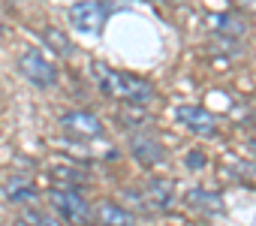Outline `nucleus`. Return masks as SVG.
<instances>
[{
  "mask_svg": "<svg viewBox=\"0 0 256 226\" xmlns=\"http://www.w3.org/2000/svg\"><path fill=\"white\" fill-rule=\"evenodd\" d=\"M90 72L100 84V90L112 100H124V102H148L154 96V84L142 76H133V72H124V70H112L106 64H90Z\"/></svg>",
  "mask_w": 256,
  "mask_h": 226,
  "instance_id": "obj_1",
  "label": "nucleus"
},
{
  "mask_svg": "<svg viewBox=\"0 0 256 226\" xmlns=\"http://www.w3.org/2000/svg\"><path fill=\"white\" fill-rule=\"evenodd\" d=\"M108 16H112V6L102 4V0H78V4L70 6V24L88 36H100Z\"/></svg>",
  "mask_w": 256,
  "mask_h": 226,
  "instance_id": "obj_2",
  "label": "nucleus"
},
{
  "mask_svg": "<svg viewBox=\"0 0 256 226\" xmlns=\"http://www.w3.org/2000/svg\"><path fill=\"white\" fill-rule=\"evenodd\" d=\"M48 205L58 211L60 220H70V223H88L90 214H94L88 199L76 187H54V190H48Z\"/></svg>",
  "mask_w": 256,
  "mask_h": 226,
  "instance_id": "obj_3",
  "label": "nucleus"
},
{
  "mask_svg": "<svg viewBox=\"0 0 256 226\" xmlns=\"http://www.w3.org/2000/svg\"><path fill=\"white\" fill-rule=\"evenodd\" d=\"M18 72L36 88H54L58 84V66L36 48H24L18 54Z\"/></svg>",
  "mask_w": 256,
  "mask_h": 226,
  "instance_id": "obj_4",
  "label": "nucleus"
},
{
  "mask_svg": "<svg viewBox=\"0 0 256 226\" xmlns=\"http://www.w3.org/2000/svg\"><path fill=\"white\" fill-rule=\"evenodd\" d=\"M175 118H178V124H181L184 130H190V133H196V136L214 139V136L220 133L217 118L211 115L208 108H202V106H178V108H175Z\"/></svg>",
  "mask_w": 256,
  "mask_h": 226,
  "instance_id": "obj_5",
  "label": "nucleus"
},
{
  "mask_svg": "<svg viewBox=\"0 0 256 226\" xmlns=\"http://www.w3.org/2000/svg\"><path fill=\"white\" fill-rule=\"evenodd\" d=\"M60 127H64V133H70L76 139H100L106 133L102 121L94 112H66V115H60Z\"/></svg>",
  "mask_w": 256,
  "mask_h": 226,
  "instance_id": "obj_6",
  "label": "nucleus"
},
{
  "mask_svg": "<svg viewBox=\"0 0 256 226\" xmlns=\"http://www.w3.org/2000/svg\"><path fill=\"white\" fill-rule=\"evenodd\" d=\"M130 151H133V157H136L142 166H157V163L166 160V148H163L154 136H145V133H142V136L136 133V136L130 139Z\"/></svg>",
  "mask_w": 256,
  "mask_h": 226,
  "instance_id": "obj_7",
  "label": "nucleus"
},
{
  "mask_svg": "<svg viewBox=\"0 0 256 226\" xmlns=\"http://www.w3.org/2000/svg\"><path fill=\"white\" fill-rule=\"evenodd\" d=\"M184 202H187V208L202 211V214H208V217H214V214H223V211H226V205H223L220 193H211V190H202V187L187 190V193H184Z\"/></svg>",
  "mask_w": 256,
  "mask_h": 226,
  "instance_id": "obj_8",
  "label": "nucleus"
},
{
  "mask_svg": "<svg viewBox=\"0 0 256 226\" xmlns=\"http://www.w3.org/2000/svg\"><path fill=\"white\" fill-rule=\"evenodd\" d=\"M90 217H96L100 223H108V226H130V223H136V217L126 208H120L118 202H100Z\"/></svg>",
  "mask_w": 256,
  "mask_h": 226,
  "instance_id": "obj_9",
  "label": "nucleus"
},
{
  "mask_svg": "<svg viewBox=\"0 0 256 226\" xmlns=\"http://www.w3.org/2000/svg\"><path fill=\"white\" fill-rule=\"evenodd\" d=\"M211 28L229 40H238L247 34V22L238 16V12H220V16H211Z\"/></svg>",
  "mask_w": 256,
  "mask_h": 226,
  "instance_id": "obj_10",
  "label": "nucleus"
},
{
  "mask_svg": "<svg viewBox=\"0 0 256 226\" xmlns=\"http://www.w3.org/2000/svg\"><path fill=\"white\" fill-rule=\"evenodd\" d=\"M172 193H175L172 181L154 178V181H148V184H145V199H148L154 208H160V211H166V208L172 205Z\"/></svg>",
  "mask_w": 256,
  "mask_h": 226,
  "instance_id": "obj_11",
  "label": "nucleus"
},
{
  "mask_svg": "<svg viewBox=\"0 0 256 226\" xmlns=\"http://www.w3.org/2000/svg\"><path fill=\"white\" fill-rule=\"evenodd\" d=\"M40 40L46 42V48L48 52H54V54H60V58H72V42L64 36V30H58V28H42L40 30Z\"/></svg>",
  "mask_w": 256,
  "mask_h": 226,
  "instance_id": "obj_12",
  "label": "nucleus"
},
{
  "mask_svg": "<svg viewBox=\"0 0 256 226\" xmlns=\"http://www.w3.org/2000/svg\"><path fill=\"white\" fill-rule=\"evenodd\" d=\"M6 199L10 202H34L36 199V187L30 184V178H12V181H6Z\"/></svg>",
  "mask_w": 256,
  "mask_h": 226,
  "instance_id": "obj_13",
  "label": "nucleus"
},
{
  "mask_svg": "<svg viewBox=\"0 0 256 226\" xmlns=\"http://www.w3.org/2000/svg\"><path fill=\"white\" fill-rule=\"evenodd\" d=\"M52 178H54L58 184H64V187H82V184H84V172L70 169V166H54V169H52Z\"/></svg>",
  "mask_w": 256,
  "mask_h": 226,
  "instance_id": "obj_14",
  "label": "nucleus"
},
{
  "mask_svg": "<svg viewBox=\"0 0 256 226\" xmlns=\"http://www.w3.org/2000/svg\"><path fill=\"white\" fill-rule=\"evenodd\" d=\"M22 220H30V223H52V217L42 214V211H22Z\"/></svg>",
  "mask_w": 256,
  "mask_h": 226,
  "instance_id": "obj_15",
  "label": "nucleus"
},
{
  "mask_svg": "<svg viewBox=\"0 0 256 226\" xmlns=\"http://www.w3.org/2000/svg\"><path fill=\"white\" fill-rule=\"evenodd\" d=\"M235 4H238L244 12H253V16H256V0H235Z\"/></svg>",
  "mask_w": 256,
  "mask_h": 226,
  "instance_id": "obj_16",
  "label": "nucleus"
},
{
  "mask_svg": "<svg viewBox=\"0 0 256 226\" xmlns=\"http://www.w3.org/2000/svg\"><path fill=\"white\" fill-rule=\"evenodd\" d=\"M202 163H205V160H202L199 154H193V157H187V166H202Z\"/></svg>",
  "mask_w": 256,
  "mask_h": 226,
  "instance_id": "obj_17",
  "label": "nucleus"
},
{
  "mask_svg": "<svg viewBox=\"0 0 256 226\" xmlns=\"http://www.w3.org/2000/svg\"><path fill=\"white\" fill-rule=\"evenodd\" d=\"M4 34H6V24H4V22H0V36H4Z\"/></svg>",
  "mask_w": 256,
  "mask_h": 226,
  "instance_id": "obj_18",
  "label": "nucleus"
}]
</instances>
